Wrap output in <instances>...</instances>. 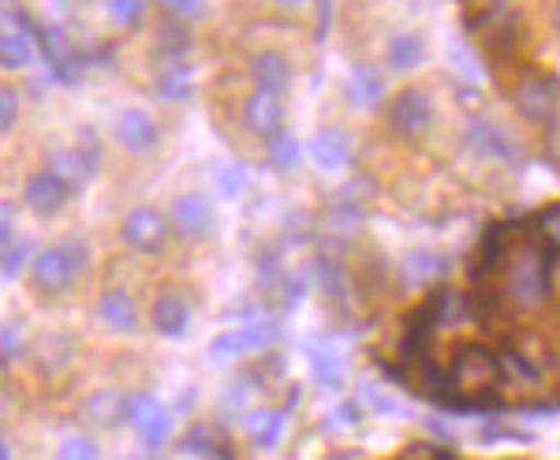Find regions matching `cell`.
Instances as JSON below:
<instances>
[{
  "label": "cell",
  "instance_id": "30",
  "mask_svg": "<svg viewBox=\"0 0 560 460\" xmlns=\"http://www.w3.org/2000/svg\"><path fill=\"white\" fill-rule=\"evenodd\" d=\"M311 371H314V378H318V382L337 386L340 378H345V359H340L337 352H329V348H314Z\"/></svg>",
  "mask_w": 560,
  "mask_h": 460
},
{
  "label": "cell",
  "instance_id": "27",
  "mask_svg": "<svg viewBox=\"0 0 560 460\" xmlns=\"http://www.w3.org/2000/svg\"><path fill=\"white\" fill-rule=\"evenodd\" d=\"M158 94L165 102H187L191 97V71L184 65H168L158 79Z\"/></svg>",
  "mask_w": 560,
  "mask_h": 460
},
{
  "label": "cell",
  "instance_id": "39",
  "mask_svg": "<svg viewBox=\"0 0 560 460\" xmlns=\"http://www.w3.org/2000/svg\"><path fill=\"white\" fill-rule=\"evenodd\" d=\"M277 8H284V12H303V8H311V0H273Z\"/></svg>",
  "mask_w": 560,
  "mask_h": 460
},
{
  "label": "cell",
  "instance_id": "8",
  "mask_svg": "<svg viewBox=\"0 0 560 460\" xmlns=\"http://www.w3.org/2000/svg\"><path fill=\"white\" fill-rule=\"evenodd\" d=\"M464 142L467 150L478 153L486 161H501V165H520V147L512 139V131L504 124H493V120H471L464 131Z\"/></svg>",
  "mask_w": 560,
  "mask_h": 460
},
{
  "label": "cell",
  "instance_id": "5",
  "mask_svg": "<svg viewBox=\"0 0 560 460\" xmlns=\"http://www.w3.org/2000/svg\"><path fill=\"white\" fill-rule=\"evenodd\" d=\"M168 237H173V221H168V214L153 210V206H135L128 218L120 221V240L131 251H142V255L165 251Z\"/></svg>",
  "mask_w": 560,
  "mask_h": 460
},
{
  "label": "cell",
  "instance_id": "16",
  "mask_svg": "<svg viewBox=\"0 0 560 460\" xmlns=\"http://www.w3.org/2000/svg\"><path fill=\"white\" fill-rule=\"evenodd\" d=\"M97 314H102L105 326L116 333H131L139 326V303H135V296L128 288H105L102 300H97Z\"/></svg>",
  "mask_w": 560,
  "mask_h": 460
},
{
  "label": "cell",
  "instance_id": "35",
  "mask_svg": "<svg viewBox=\"0 0 560 460\" xmlns=\"http://www.w3.org/2000/svg\"><path fill=\"white\" fill-rule=\"evenodd\" d=\"M4 248V281H12V277H20L26 269V243L15 237L8 243H0Z\"/></svg>",
  "mask_w": 560,
  "mask_h": 460
},
{
  "label": "cell",
  "instance_id": "12",
  "mask_svg": "<svg viewBox=\"0 0 560 460\" xmlns=\"http://www.w3.org/2000/svg\"><path fill=\"white\" fill-rule=\"evenodd\" d=\"M311 158L322 173H348L355 165V150H351V135L340 128H322L311 139Z\"/></svg>",
  "mask_w": 560,
  "mask_h": 460
},
{
  "label": "cell",
  "instance_id": "10",
  "mask_svg": "<svg viewBox=\"0 0 560 460\" xmlns=\"http://www.w3.org/2000/svg\"><path fill=\"white\" fill-rule=\"evenodd\" d=\"M71 195H75V187H71L65 176L52 173V169H45V173H34L23 184V203L31 206L34 214H42V218H52V214L65 210Z\"/></svg>",
  "mask_w": 560,
  "mask_h": 460
},
{
  "label": "cell",
  "instance_id": "32",
  "mask_svg": "<svg viewBox=\"0 0 560 460\" xmlns=\"http://www.w3.org/2000/svg\"><path fill=\"white\" fill-rule=\"evenodd\" d=\"M57 460H102V449H97L94 438L71 435L57 446Z\"/></svg>",
  "mask_w": 560,
  "mask_h": 460
},
{
  "label": "cell",
  "instance_id": "21",
  "mask_svg": "<svg viewBox=\"0 0 560 460\" xmlns=\"http://www.w3.org/2000/svg\"><path fill=\"white\" fill-rule=\"evenodd\" d=\"M385 60H388V68H396V71L422 68V60H427V42L415 31H396L385 45Z\"/></svg>",
  "mask_w": 560,
  "mask_h": 460
},
{
  "label": "cell",
  "instance_id": "34",
  "mask_svg": "<svg viewBox=\"0 0 560 460\" xmlns=\"http://www.w3.org/2000/svg\"><path fill=\"white\" fill-rule=\"evenodd\" d=\"M217 192L224 198H236L243 187H247V173H243L240 165H217Z\"/></svg>",
  "mask_w": 560,
  "mask_h": 460
},
{
  "label": "cell",
  "instance_id": "17",
  "mask_svg": "<svg viewBox=\"0 0 560 460\" xmlns=\"http://www.w3.org/2000/svg\"><path fill=\"white\" fill-rule=\"evenodd\" d=\"M153 330L161 333V337H184L187 333V322H191V307H187L184 296L176 292H161L158 300H153Z\"/></svg>",
  "mask_w": 560,
  "mask_h": 460
},
{
  "label": "cell",
  "instance_id": "38",
  "mask_svg": "<svg viewBox=\"0 0 560 460\" xmlns=\"http://www.w3.org/2000/svg\"><path fill=\"white\" fill-rule=\"evenodd\" d=\"M0 352H4V367H12L15 356H20V326L15 322L4 326V345H0Z\"/></svg>",
  "mask_w": 560,
  "mask_h": 460
},
{
  "label": "cell",
  "instance_id": "1",
  "mask_svg": "<svg viewBox=\"0 0 560 460\" xmlns=\"http://www.w3.org/2000/svg\"><path fill=\"white\" fill-rule=\"evenodd\" d=\"M486 258L501 281V300L516 311H535L549 296V269H553V248L546 240H504L501 229L486 240Z\"/></svg>",
  "mask_w": 560,
  "mask_h": 460
},
{
  "label": "cell",
  "instance_id": "4",
  "mask_svg": "<svg viewBox=\"0 0 560 460\" xmlns=\"http://www.w3.org/2000/svg\"><path fill=\"white\" fill-rule=\"evenodd\" d=\"M512 102H516L523 120L549 128V124H557V113H560V83L553 76H546V71H527V76L512 87Z\"/></svg>",
  "mask_w": 560,
  "mask_h": 460
},
{
  "label": "cell",
  "instance_id": "14",
  "mask_svg": "<svg viewBox=\"0 0 560 460\" xmlns=\"http://www.w3.org/2000/svg\"><path fill=\"white\" fill-rule=\"evenodd\" d=\"M113 135L128 153H150L153 147H158V139H161L158 124H153L142 110H124L120 116H116Z\"/></svg>",
  "mask_w": 560,
  "mask_h": 460
},
{
  "label": "cell",
  "instance_id": "20",
  "mask_svg": "<svg viewBox=\"0 0 560 460\" xmlns=\"http://www.w3.org/2000/svg\"><path fill=\"white\" fill-rule=\"evenodd\" d=\"M38 42H42L45 65H49L52 76H57L60 83H71V79H75V49L68 45L65 34H60L57 26H42Z\"/></svg>",
  "mask_w": 560,
  "mask_h": 460
},
{
  "label": "cell",
  "instance_id": "23",
  "mask_svg": "<svg viewBox=\"0 0 560 460\" xmlns=\"http://www.w3.org/2000/svg\"><path fill=\"white\" fill-rule=\"evenodd\" d=\"M71 356H75V352H71V341L60 337V333H45V337H38V345H34V364H38V371L45 378L65 375Z\"/></svg>",
  "mask_w": 560,
  "mask_h": 460
},
{
  "label": "cell",
  "instance_id": "13",
  "mask_svg": "<svg viewBox=\"0 0 560 460\" xmlns=\"http://www.w3.org/2000/svg\"><path fill=\"white\" fill-rule=\"evenodd\" d=\"M243 124L258 135V139H277L284 131V105L280 94L273 90H255V94L243 102Z\"/></svg>",
  "mask_w": 560,
  "mask_h": 460
},
{
  "label": "cell",
  "instance_id": "22",
  "mask_svg": "<svg viewBox=\"0 0 560 460\" xmlns=\"http://www.w3.org/2000/svg\"><path fill=\"white\" fill-rule=\"evenodd\" d=\"M243 427H247V438L255 449H277L280 435H284V412L250 409L247 416H243Z\"/></svg>",
  "mask_w": 560,
  "mask_h": 460
},
{
  "label": "cell",
  "instance_id": "37",
  "mask_svg": "<svg viewBox=\"0 0 560 460\" xmlns=\"http://www.w3.org/2000/svg\"><path fill=\"white\" fill-rule=\"evenodd\" d=\"M168 12L184 15V20H202L206 15V0H161Z\"/></svg>",
  "mask_w": 560,
  "mask_h": 460
},
{
  "label": "cell",
  "instance_id": "7",
  "mask_svg": "<svg viewBox=\"0 0 560 460\" xmlns=\"http://www.w3.org/2000/svg\"><path fill=\"white\" fill-rule=\"evenodd\" d=\"M128 423L135 427V435L147 441L150 449L165 446L168 435H173V412H168L153 393L128 396Z\"/></svg>",
  "mask_w": 560,
  "mask_h": 460
},
{
  "label": "cell",
  "instance_id": "15",
  "mask_svg": "<svg viewBox=\"0 0 560 460\" xmlns=\"http://www.w3.org/2000/svg\"><path fill=\"white\" fill-rule=\"evenodd\" d=\"M79 412H83V419L90 423V427L116 430L120 423H128V396H120L116 390H94Z\"/></svg>",
  "mask_w": 560,
  "mask_h": 460
},
{
  "label": "cell",
  "instance_id": "40",
  "mask_svg": "<svg viewBox=\"0 0 560 460\" xmlns=\"http://www.w3.org/2000/svg\"><path fill=\"white\" fill-rule=\"evenodd\" d=\"M0 460H12V441H4V446H0Z\"/></svg>",
  "mask_w": 560,
  "mask_h": 460
},
{
  "label": "cell",
  "instance_id": "24",
  "mask_svg": "<svg viewBox=\"0 0 560 460\" xmlns=\"http://www.w3.org/2000/svg\"><path fill=\"white\" fill-rule=\"evenodd\" d=\"M441 269H445V258L433 255V251H408L400 263V274L408 285H430L441 277Z\"/></svg>",
  "mask_w": 560,
  "mask_h": 460
},
{
  "label": "cell",
  "instance_id": "19",
  "mask_svg": "<svg viewBox=\"0 0 560 460\" xmlns=\"http://www.w3.org/2000/svg\"><path fill=\"white\" fill-rule=\"evenodd\" d=\"M250 79H255L258 90H273V94H280V90H288V83H292V65H288L284 53L261 49V53H255V60H250Z\"/></svg>",
  "mask_w": 560,
  "mask_h": 460
},
{
  "label": "cell",
  "instance_id": "18",
  "mask_svg": "<svg viewBox=\"0 0 560 460\" xmlns=\"http://www.w3.org/2000/svg\"><path fill=\"white\" fill-rule=\"evenodd\" d=\"M49 169L57 176H65L71 187H83L90 176L97 173V150L94 147H71V150H57L49 161Z\"/></svg>",
  "mask_w": 560,
  "mask_h": 460
},
{
  "label": "cell",
  "instance_id": "28",
  "mask_svg": "<svg viewBox=\"0 0 560 460\" xmlns=\"http://www.w3.org/2000/svg\"><path fill=\"white\" fill-rule=\"evenodd\" d=\"M184 446L198 457H221V449H229L221 441V435H217L213 423H198V427H191V435H187Z\"/></svg>",
  "mask_w": 560,
  "mask_h": 460
},
{
  "label": "cell",
  "instance_id": "6",
  "mask_svg": "<svg viewBox=\"0 0 560 460\" xmlns=\"http://www.w3.org/2000/svg\"><path fill=\"white\" fill-rule=\"evenodd\" d=\"M388 124L404 139H422L433 124V102L422 87H404L400 94L388 102Z\"/></svg>",
  "mask_w": 560,
  "mask_h": 460
},
{
  "label": "cell",
  "instance_id": "3",
  "mask_svg": "<svg viewBox=\"0 0 560 460\" xmlns=\"http://www.w3.org/2000/svg\"><path fill=\"white\" fill-rule=\"evenodd\" d=\"M83 248L75 243H52V248H42L38 255L26 266V288H31L38 300H57L65 296L75 274L83 269Z\"/></svg>",
  "mask_w": 560,
  "mask_h": 460
},
{
  "label": "cell",
  "instance_id": "36",
  "mask_svg": "<svg viewBox=\"0 0 560 460\" xmlns=\"http://www.w3.org/2000/svg\"><path fill=\"white\" fill-rule=\"evenodd\" d=\"M20 120V90L0 87V131H12Z\"/></svg>",
  "mask_w": 560,
  "mask_h": 460
},
{
  "label": "cell",
  "instance_id": "11",
  "mask_svg": "<svg viewBox=\"0 0 560 460\" xmlns=\"http://www.w3.org/2000/svg\"><path fill=\"white\" fill-rule=\"evenodd\" d=\"M273 341H277L273 326H240V330H221L206 352H210L213 364H221V359H236V356H247V352L269 348Z\"/></svg>",
  "mask_w": 560,
  "mask_h": 460
},
{
  "label": "cell",
  "instance_id": "25",
  "mask_svg": "<svg viewBox=\"0 0 560 460\" xmlns=\"http://www.w3.org/2000/svg\"><path fill=\"white\" fill-rule=\"evenodd\" d=\"M348 90L359 105H377L382 102V79L370 65H351V76H348Z\"/></svg>",
  "mask_w": 560,
  "mask_h": 460
},
{
  "label": "cell",
  "instance_id": "33",
  "mask_svg": "<svg viewBox=\"0 0 560 460\" xmlns=\"http://www.w3.org/2000/svg\"><path fill=\"white\" fill-rule=\"evenodd\" d=\"M105 12L116 26H135L147 12V0H105Z\"/></svg>",
  "mask_w": 560,
  "mask_h": 460
},
{
  "label": "cell",
  "instance_id": "31",
  "mask_svg": "<svg viewBox=\"0 0 560 460\" xmlns=\"http://www.w3.org/2000/svg\"><path fill=\"white\" fill-rule=\"evenodd\" d=\"M295 161H300V142L292 135L280 131L277 139H269V165L284 173V169H295Z\"/></svg>",
  "mask_w": 560,
  "mask_h": 460
},
{
  "label": "cell",
  "instance_id": "9",
  "mask_svg": "<svg viewBox=\"0 0 560 460\" xmlns=\"http://www.w3.org/2000/svg\"><path fill=\"white\" fill-rule=\"evenodd\" d=\"M168 221H173V232H179L184 240H206L213 232V206L210 198L195 195V192H184L176 195L173 203H168Z\"/></svg>",
  "mask_w": 560,
  "mask_h": 460
},
{
  "label": "cell",
  "instance_id": "26",
  "mask_svg": "<svg viewBox=\"0 0 560 460\" xmlns=\"http://www.w3.org/2000/svg\"><path fill=\"white\" fill-rule=\"evenodd\" d=\"M31 60H34V49L23 31H8L4 38H0V65H4V71H23Z\"/></svg>",
  "mask_w": 560,
  "mask_h": 460
},
{
  "label": "cell",
  "instance_id": "29",
  "mask_svg": "<svg viewBox=\"0 0 560 460\" xmlns=\"http://www.w3.org/2000/svg\"><path fill=\"white\" fill-rule=\"evenodd\" d=\"M250 412V378H232V386L221 393V416H247Z\"/></svg>",
  "mask_w": 560,
  "mask_h": 460
},
{
  "label": "cell",
  "instance_id": "2",
  "mask_svg": "<svg viewBox=\"0 0 560 460\" xmlns=\"http://www.w3.org/2000/svg\"><path fill=\"white\" fill-rule=\"evenodd\" d=\"M501 378H504L501 356L490 345L467 341V345H459L453 352V364H448L438 390H448L445 401L456 404V409H486L493 401Z\"/></svg>",
  "mask_w": 560,
  "mask_h": 460
}]
</instances>
